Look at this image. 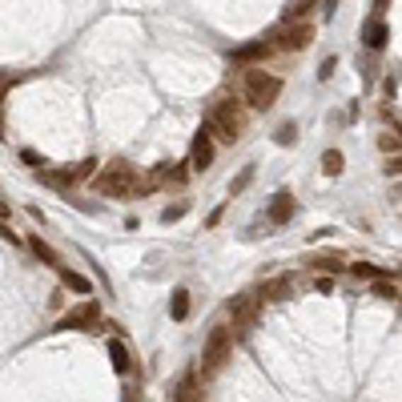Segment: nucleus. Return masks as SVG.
<instances>
[{
	"mask_svg": "<svg viewBox=\"0 0 402 402\" xmlns=\"http://www.w3.org/2000/svg\"><path fill=\"white\" fill-rule=\"evenodd\" d=\"M282 93V76L265 73V69H250L246 73V105L250 109H270Z\"/></svg>",
	"mask_w": 402,
	"mask_h": 402,
	"instance_id": "7ed1b4c3",
	"label": "nucleus"
},
{
	"mask_svg": "<svg viewBox=\"0 0 402 402\" xmlns=\"http://www.w3.org/2000/svg\"><path fill=\"white\" fill-rule=\"evenodd\" d=\"M4 217H8V201H0V222H4Z\"/></svg>",
	"mask_w": 402,
	"mask_h": 402,
	"instance_id": "72a5a7b5",
	"label": "nucleus"
},
{
	"mask_svg": "<svg viewBox=\"0 0 402 402\" xmlns=\"http://www.w3.org/2000/svg\"><path fill=\"white\" fill-rule=\"evenodd\" d=\"M374 294H378L382 302H398V277H394V282H390V277H378Z\"/></svg>",
	"mask_w": 402,
	"mask_h": 402,
	"instance_id": "6ab92c4d",
	"label": "nucleus"
},
{
	"mask_svg": "<svg viewBox=\"0 0 402 402\" xmlns=\"http://www.w3.org/2000/svg\"><path fill=\"white\" fill-rule=\"evenodd\" d=\"M214 165V137L197 133L193 137V153H189V169H209Z\"/></svg>",
	"mask_w": 402,
	"mask_h": 402,
	"instance_id": "6e6552de",
	"label": "nucleus"
},
{
	"mask_svg": "<svg viewBox=\"0 0 402 402\" xmlns=\"http://www.w3.org/2000/svg\"><path fill=\"white\" fill-rule=\"evenodd\" d=\"M109 358H113V370H117V374H129V366H133V362H129V350L117 338L109 342Z\"/></svg>",
	"mask_w": 402,
	"mask_h": 402,
	"instance_id": "dca6fc26",
	"label": "nucleus"
},
{
	"mask_svg": "<svg viewBox=\"0 0 402 402\" xmlns=\"http://www.w3.org/2000/svg\"><path fill=\"white\" fill-rule=\"evenodd\" d=\"M185 214H189V205H185V201H177V205H165V209H161V222L169 226V222H181Z\"/></svg>",
	"mask_w": 402,
	"mask_h": 402,
	"instance_id": "4be33fe9",
	"label": "nucleus"
},
{
	"mask_svg": "<svg viewBox=\"0 0 402 402\" xmlns=\"http://www.w3.org/2000/svg\"><path fill=\"white\" fill-rule=\"evenodd\" d=\"M362 40H366V49H382V45H386L390 40V28H386V21H382V16H370V21H366L362 25Z\"/></svg>",
	"mask_w": 402,
	"mask_h": 402,
	"instance_id": "9d476101",
	"label": "nucleus"
},
{
	"mask_svg": "<svg viewBox=\"0 0 402 402\" xmlns=\"http://www.w3.org/2000/svg\"><path fill=\"white\" fill-rule=\"evenodd\" d=\"M382 149L398 157V133H382Z\"/></svg>",
	"mask_w": 402,
	"mask_h": 402,
	"instance_id": "bb28decb",
	"label": "nucleus"
},
{
	"mask_svg": "<svg viewBox=\"0 0 402 402\" xmlns=\"http://www.w3.org/2000/svg\"><path fill=\"white\" fill-rule=\"evenodd\" d=\"M250 181H253V169H246V173H241V177H238V181H234V185H229V189L238 193V189H246V185H250Z\"/></svg>",
	"mask_w": 402,
	"mask_h": 402,
	"instance_id": "c85d7f7f",
	"label": "nucleus"
},
{
	"mask_svg": "<svg viewBox=\"0 0 402 402\" xmlns=\"http://www.w3.org/2000/svg\"><path fill=\"white\" fill-rule=\"evenodd\" d=\"M322 169H326L330 177H338L342 173V153L338 149H326V153H322Z\"/></svg>",
	"mask_w": 402,
	"mask_h": 402,
	"instance_id": "412c9836",
	"label": "nucleus"
},
{
	"mask_svg": "<svg viewBox=\"0 0 402 402\" xmlns=\"http://www.w3.org/2000/svg\"><path fill=\"white\" fill-rule=\"evenodd\" d=\"M57 270H61V282L69 289H76V294H88V277L85 274H76V270H64V265H57Z\"/></svg>",
	"mask_w": 402,
	"mask_h": 402,
	"instance_id": "f3484780",
	"label": "nucleus"
},
{
	"mask_svg": "<svg viewBox=\"0 0 402 402\" xmlns=\"http://www.w3.org/2000/svg\"><path fill=\"white\" fill-rule=\"evenodd\" d=\"M386 173H390V177H398V173H402V161H398V157H394V161H386Z\"/></svg>",
	"mask_w": 402,
	"mask_h": 402,
	"instance_id": "2f4dec72",
	"label": "nucleus"
},
{
	"mask_svg": "<svg viewBox=\"0 0 402 402\" xmlns=\"http://www.w3.org/2000/svg\"><path fill=\"white\" fill-rule=\"evenodd\" d=\"M241 129H246V121H241L238 105L234 100H217L214 113H209V125H205V133L217 141H226V145H234V141H241Z\"/></svg>",
	"mask_w": 402,
	"mask_h": 402,
	"instance_id": "f03ea898",
	"label": "nucleus"
},
{
	"mask_svg": "<svg viewBox=\"0 0 402 402\" xmlns=\"http://www.w3.org/2000/svg\"><path fill=\"white\" fill-rule=\"evenodd\" d=\"M334 69H338V57H326V61L318 64V81H330V76H334Z\"/></svg>",
	"mask_w": 402,
	"mask_h": 402,
	"instance_id": "393cba45",
	"label": "nucleus"
},
{
	"mask_svg": "<svg viewBox=\"0 0 402 402\" xmlns=\"http://www.w3.org/2000/svg\"><path fill=\"white\" fill-rule=\"evenodd\" d=\"M229 354H234V334H229L226 326H214L209 338H205V346H201V370H205V374H217V370L229 362Z\"/></svg>",
	"mask_w": 402,
	"mask_h": 402,
	"instance_id": "20e7f679",
	"label": "nucleus"
},
{
	"mask_svg": "<svg viewBox=\"0 0 402 402\" xmlns=\"http://www.w3.org/2000/svg\"><path fill=\"white\" fill-rule=\"evenodd\" d=\"M322 4H326V16H334V13H338V0H322Z\"/></svg>",
	"mask_w": 402,
	"mask_h": 402,
	"instance_id": "473e14b6",
	"label": "nucleus"
},
{
	"mask_svg": "<svg viewBox=\"0 0 402 402\" xmlns=\"http://www.w3.org/2000/svg\"><path fill=\"white\" fill-rule=\"evenodd\" d=\"M28 250L37 253L40 262H49V265H61V258H57V253H52L49 246H45V241H40V238H33V241H28Z\"/></svg>",
	"mask_w": 402,
	"mask_h": 402,
	"instance_id": "aec40b11",
	"label": "nucleus"
},
{
	"mask_svg": "<svg viewBox=\"0 0 402 402\" xmlns=\"http://www.w3.org/2000/svg\"><path fill=\"white\" fill-rule=\"evenodd\" d=\"M185 165H157L153 169V181H149V189L153 185H185Z\"/></svg>",
	"mask_w": 402,
	"mask_h": 402,
	"instance_id": "f8f14e48",
	"label": "nucleus"
},
{
	"mask_svg": "<svg viewBox=\"0 0 402 402\" xmlns=\"http://www.w3.org/2000/svg\"><path fill=\"white\" fill-rule=\"evenodd\" d=\"M294 209H298V201H294V193H274V201H270V222L274 226H286L289 217H294Z\"/></svg>",
	"mask_w": 402,
	"mask_h": 402,
	"instance_id": "1a4fd4ad",
	"label": "nucleus"
},
{
	"mask_svg": "<svg viewBox=\"0 0 402 402\" xmlns=\"http://www.w3.org/2000/svg\"><path fill=\"white\" fill-rule=\"evenodd\" d=\"M0 105H4V97H0ZM0 133H4V109H0Z\"/></svg>",
	"mask_w": 402,
	"mask_h": 402,
	"instance_id": "f704fd0d",
	"label": "nucleus"
},
{
	"mask_svg": "<svg viewBox=\"0 0 402 402\" xmlns=\"http://www.w3.org/2000/svg\"><path fill=\"white\" fill-rule=\"evenodd\" d=\"M169 314H173V322H185V318H189V289H181V286L173 289V302H169Z\"/></svg>",
	"mask_w": 402,
	"mask_h": 402,
	"instance_id": "2eb2a0df",
	"label": "nucleus"
},
{
	"mask_svg": "<svg viewBox=\"0 0 402 402\" xmlns=\"http://www.w3.org/2000/svg\"><path fill=\"white\" fill-rule=\"evenodd\" d=\"M314 40V28L310 25H286L282 33H277V49L282 52H298V49H306Z\"/></svg>",
	"mask_w": 402,
	"mask_h": 402,
	"instance_id": "0eeeda50",
	"label": "nucleus"
},
{
	"mask_svg": "<svg viewBox=\"0 0 402 402\" xmlns=\"http://www.w3.org/2000/svg\"><path fill=\"white\" fill-rule=\"evenodd\" d=\"M294 137H298V125H294V121H286V125L277 129V141H282V145H294Z\"/></svg>",
	"mask_w": 402,
	"mask_h": 402,
	"instance_id": "a878e982",
	"label": "nucleus"
},
{
	"mask_svg": "<svg viewBox=\"0 0 402 402\" xmlns=\"http://www.w3.org/2000/svg\"><path fill=\"white\" fill-rule=\"evenodd\" d=\"M21 157H25L28 165H40V153H37V149H25V153H21Z\"/></svg>",
	"mask_w": 402,
	"mask_h": 402,
	"instance_id": "7c9ffc66",
	"label": "nucleus"
},
{
	"mask_svg": "<svg viewBox=\"0 0 402 402\" xmlns=\"http://www.w3.org/2000/svg\"><path fill=\"white\" fill-rule=\"evenodd\" d=\"M338 265H342V253H326V258H314V270H330V274H334Z\"/></svg>",
	"mask_w": 402,
	"mask_h": 402,
	"instance_id": "5701e85b",
	"label": "nucleus"
},
{
	"mask_svg": "<svg viewBox=\"0 0 402 402\" xmlns=\"http://www.w3.org/2000/svg\"><path fill=\"white\" fill-rule=\"evenodd\" d=\"M93 189L97 193H105V197H129V193H137V169L125 161H113V165H105L97 177H93Z\"/></svg>",
	"mask_w": 402,
	"mask_h": 402,
	"instance_id": "f257e3e1",
	"label": "nucleus"
},
{
	"mask_svg": "<svg viewBox=\"0 0 402 402\" xmlns=\"http://www.w3.org/2000/svg\"><path fill=\"white\" fill-rule=\"evenodd\" d=\"M177 402H201V382H197V374L189 370V374H181V382H177Z\"/></svg>",
	"mask_w": 402,
	"mask_h": 402,
	"instance_id": "ddd939ff",
	"label": "nucleus"
},
{
	"mask_svg": "<svg viewBox=\"0 0 402 402\" xmlns=\"http://www.w3.org/2000/svg\"><path fill=\"white\" fill-rule=\"evenodd\" d=\"M265 52H270V45H265V40H253V45H246V49L234 52V61H238V64H250V61H262Z\"/></svg>",
	"mask_w": 402,
	"mask_h": 402,
	"instance_id": "4468645a",
	"label": "nucleus"
},
{
	"mask_svg": "<svg viewBox=\"0 0 402 402\" xmlns=\"http://www.w3.org/2000/svg\"><path fill=\"white\" fill-rule=\"evenodd\" d=\"M294 282H298L294 274H282V277H274V282H265V286H262V298L265 302H286L289 294H294Z\"/></svg>",
	"mask_w": 402,
	"mask_h": 402,
	"instance_id": "9b49d317",
	"label": "nucleus"
},
{
	"mask_svg": "<svg viewBox=\"0 0 402 402\" xmlns=\"http://www.w3.org/2000/svg\"><path fill=\"white\" fill-rule=\"evenodd\" d=\"M314 4H318V0H289V4H286V21H289V25H294V21H302V16L314 8Z\"/></svg>",
	"mask_w": 402,
	"mask_h": 402,
	"instance_id": "a211bd4d",
	"label": "nucleus"
},
{
	"mask_svg": "<svg viewBox=\"0 0 402 402\" xmlns=\"http://www.w3.org/2000/svg\"><path fill=\"white\" fill-rule=\"evenodd\" d=\"M314 289H318V294H330V289H334V277H318Z\"/></svg>",
	"mask_w": 402,
	"mask_h": 402,
	"instance_id": "c756f323",
	"label": "nucleus"
},
{
	"mask_svg": "<svg viewBox=\"0 0 402 402\" xmlns=\"http://www.w3.org/2000/svg\"><path fill=\"white\" fill-rule=\"evenodd\" d=\"M97 322H100V306L97 302H85V306L69 310V314L57 322V330H97Z\"/></svg>",
	"mask_w": 402,
	"mask_h": 402,
	"instance_id": "423d86ee",
	"label": "nucleus"
},
{
	"mask_svg": "<svg viewBox=\"0 0 402 402\" xmlns=\"http://www.w3.org/2000/svg\"><path fill=\"white\" fill-rule=\"evenodd\" d=\"M382 93H386V97H398V76H386V81H382Z\"/></svg>",
	"mask_w": 402,
	"mask_h": 402,
	"instance_id": "cd10ccee",
	"label": "nucleus"
},
{
	"mask_svg": "<svg viewBox=\"0 0 402 402\" xmlns=\"http://www.w3.org/2000/svg\"><path fill=\"white\" fill-rule=\"evenodd\" d=\"M258 306H262V298H253V294H238V298L229 302V318H234V326L241 330V334H250L253 322H258Z\"/></svg>",
	"mask_w": 402,
	"mask_h": 402,
	"instance_id": "39448f33",
	"label": "nucleus"
},
{
	"mask_svg": "<svg viewBox=\"0 0 402 402\" xmlns=\"http://www.w3.org/2000/svg\"><path fill=\"white\" fill-rule=\"evenodd\" d=\"M350 270H354V277H390V274H382V270H374V265H366V262L350 265Z\"/></svg>",
	"mask_w": 402,
	"mask_h": 402,
	"instance_id": "b1692460",
	"label": "nucleus"
}]
</instances>
